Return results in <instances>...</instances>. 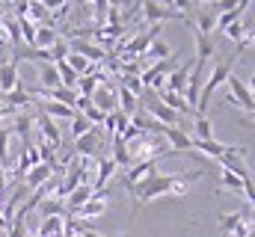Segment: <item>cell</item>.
<instances>
[{"label":"cell","instance_id":"ab89813d","mask_svg":"<svg viewBox=\"0 0 255 237\" xmlns=\"http://www.w3.org/2000/svg\"><path fill=\"white\" fill-rule=\"evenodd\" d=\"M77 237H104V235H98V232H92V229H89L86 223H80V220H77Z\"/></svg>","mask_w":255,"mask_h":237},{"label":"cell","instance_id":"f35d334b","mask_svg":"<svg viewBox=\"0 0 255 237\" xmlns=\"http://www.w3.org/2000/svg\"><path fill=\"white\" fill-rule=\"evenodd\" d=\"M51 57H54V62H60V59L68 57V42H65V39H60V42L51 48Z\"/></svg>","mask_w":255,"mask_h":237},{"label":"cell","instance_id":"5bb4252c","mask_svg":"<svg viewBox=\"0 0 255 237\" xmlns=\"http://www.w3.org/2000/svg\"><path fill=\"white\" fill-rule=\"evenodd\" d=\"M169 71H166V62H154L148 71H139V80H142V86H151V89H157V92H163V86H166V77Z\"/></svg>","mask_w":255,"mask_h":237},{"label":"cell","instance_id":"d4e9b609","mask_svg":"<svg viewBox=\"0 0 255 237\" xmlns=\"http://www.w3.org/2000/svg\"><path fill=\"white\" fill-rule=\"evenodd\" d=\"M30 127H33V116H27V113H15V116H12V127H9V133H18V136L24 139V148H27V145H30V142H27Z\"/></svg>","mask_w":255,"mask_h":237},{"label":"cell","instance_id":"6da1fadb","mask_svg":"<svg viewBox=\"0 0 255 237\" xmlns=\"http://www.w3.org/2000/svg\"><path fill=\"white\" fill-rule=\"evenodd\" d=\"M205 175V169H196V172H178V175H163V172H151L148 178H142L139 184H133L128 193L133 196L136 205H145L157 196H175V199H184L187 190H190L193 181Z\"/></svg>","mask_w":255,"mask_h":237},{"label":"cell","instance_id":"74e56055","mask_svg":"<svg viewBox=\"0 0 255 237\" xmlns=\"http://www.w3.org/2000/svg\"><path fill=\"white\" fill-rule=\"evenodd\" d=\"M9 163V127H0V166Z\"/></svg>","mask_w":255,"mask_h":237},{"label":"cell","instance_id":"f1b7e54d","mask_svg":"<svg viewBox=\"0 0 255 237\" xmlns=\"http://www.w3.org/2000/svg\"><path fill=\"white\" fill-rule=\"evenodd\" d=\"M193 130H196V136L193 139H214V124H211V118L208 116H193Z\"/></svg>","mask_w":255,"mask_h":237},{"label":"cell","instance_id":"83f0119b","mask_svg":"<svg viewBox=\"0 0 255 237\" xmlns=\"http://www.w3.org/2000/svg\"><path fill=\"white\" fill-rule=\"evenodd\" d=\"M42 116H48V118H74V110L65 107V104H57V101H42Z\"/></svg>","mask_w":255,"mask_h":237},{"label":"cell","instance_id":"ee69618b","mask_svg":"<svg viewBox=\"0 0 255 237\" xmlns=\"http://www.w3.org/2000/svg\"><path fill=\"white\" fill-rule=\"evenodd\" d=\"M0 3H3V0H0ZM6 3H18V0H6Z\"/></svg>","mask_w":255,"mask_h":237},{"label":"cell","instance_id":"e575fe53","mask_svg":"<svg viewBox=\"0 0 255 237\" xmlns=\"http://www.w3.org/2000/svg\"><path fill=\"white\" fill-rule=\"evenodd\" d=\"M86 130H92V124H89L86 118L80 116V113H74V118H71V139H77V136H83Z\"/></svg>","mask_w":255,"mask_h":237},{"label":"cell","instance_id":"4316f807","mask_svg":"<svg viewBox=\"0 0 255 237\" xmlns=\"http://www.w3.org/2000/svg\"><path fill=\"white\" fill-rule=\"evenodd\" d=\"M33 104V98H30V92L24 89V83H18L9 95H6V107H12V110H21V107H30Z\"/></svg>","mask_w":255,"mask_h":237},{"label":"cell","instance_id":"ffe728a7","mask_svg":"<svg viewBox=\"0 0 255 237\" xmlns=\"http://www.w3.org/2000/svg\"><path fill=\"white\" fill-rule=\"evenodd\" d=\"M89 199H92V187H89V181H86V184H80L77 190H71V193L63 199V202H65V214L77 211V208H80L83 202H89Z\"/></svg>","mask_w":255,"mask_h":237},{"label":"cell","instance_id":"8fae6325","mask_svg":"<svg viewBox=\"0 0 255 237\" xmlns=\"http://www.w3.org/2000/svg\"><path fill=\"white\" fill-rule=\"evenodd\" d=\"M18 83H21V74H18V59L12 57L9 62H0V95H9Z\"/></svg>","mask_w":255,"mask_h":237},{"label":"cell","instance_id":"4dcf8cb0","mask_svg":"<svg viewBox=\"0 0 255 237\" xmlns=\"http://www.w3.org/2000/svg\"><path fill=\"white\" fill-rule=\"evenodd\" d=\"M250 30H253L250 24H244V21H235V24H229V27L223 30V36H229V39H232V42L238 45V42H241V39H244V36H247Z\"/></svg>","mask_w":255,"mask_h":237},{"label":"cell","instance_id":"484cf974","mask_svg":"<svg viewBox=\"0 0 255 237\" xmlns=\"http://www.w3.org/2000/svg\"><path fill=\"white\" fill-rule=\"evenodd\" d=\"M39 80H42V89H57L60 86L57 65L54 62H39Z\"/></svg>","mask_w":255,"mask_h":237},{"label":"cell","instance_id":"f546056e","mask_svg":"<svg viewBox=\"0 0 255 237\" xmlns=\"http://www.w3.org/2000/svg\"><path fill=\"white\" fill-rule=\"evenodd\" d=\"M54 65H57V74H60V86H63V89H74V86H77V74L68 68V62L60 59V62H54Z\"/></svg>","mask_w":255,"mask_h":237},{"label":"cell","instance_id":"3957f363","mask_svg":"<svg viewBox=\"0 0 255 237\" xmlns=\"http://www.w3.org/2000/svg\"><path fill=\"white\" fill-rule=\"evenodd\" d=\"M226 86H229V104H235V107H241L247 116H253V110H255L253 86H250L244 77H238L235 71L226 77Z\"/></svg>","mask_w":255,"mask_h":237},{"label":"cell","instance_id":"30bf717a","mask_svg":"<svg viewBox=\"0 0 255 237\" xmlns=\"http://www.w3.org/2000/svg\"><path fill=\"white\" fill-rule=\"evenodd\" d=\"M193 39H196V65H208L211 59H217V42L214 36H202L193 30Z\"/></svg>","mask_w":255,"mask_h":237},{"label":"cell","instance_id":"9c48e42d","mask_svg":"<svg viewBox=\"0 0 255 237\" xmlns=\"http://www.w3.org/2000/svg\"><path fill=\"white\" fill-rule=\"evenodd\" d=\"M89 98H92V104H95L98 110H104V113L119 110V107H116V83H101Z\"/></svg>","mask_w":255,"mask_h":237},{"label":"cell","instance_id":"b9f144b4","mask_svg":"<svg viewBox=\"0 0 255 237\" xmlns=\"http://www.w3.org/2000/svg\"><path fill=\"white\" fill-rule=\"evenodd\" d=\"M250 3H253V0H235V15H238V18H244V12L250 9Z\"/></svg>","mask_w":255,"mask_h":237},{"label":"cell","instance_id":"44dd1931","mask_svg":"<svg viewBox=\"0 0 255 237\" xmlns=\"http://www.w3.org/2000/svg\"><path fill=\"white\" fill-rule=\"evenodd\" d=\"M128 127H130V118H128L125 113H119V110L107 113V118H104V130H107V133H113V136H122Z\"/></svg>","mask_w":255,"mask_h":237},{"label":"cell","instance_id":"4fadbf2b","mask_svg":"<svg viewBox=\"0 0 255 237\" xmlns=\"http://www.w3.org/2000/svg\"><path fill=\"white\" fill-rule=\"evenodd\" d=\"M68 51H74V54H80L83 59H95V62H101V59H107V51L104 48H98V45H92V42H86V39H68Z\"/></svg>","mask_w":255,"mask_h":237},{"label":"cell","instance_id":"836d02e7","mask_svg":"<svg viewBox=\"0 0 255 237\" xmlns=\"http://www.w3.org/2000/svg\"><path fill=\"white\" fill-rule=\"evenodd\" d=\"M220 184H223V190H232V193H244V181L238 175H232V172H220Z\"/></svg>","mask_w":255,"mask_h":237},{"label":"cell","instance_id":"8d00e7d4","mask_svg":"<svg viewBox=\"0 0 255 237\" xmlns=\"http://www.w3.org/2000/svg\"><path fill=\"white\" fill-rule=\"evenodd\" d=\"M39 3H42L48 12H54L57 18H65V12H68V3H65V0H39Z\"/></svg>","mask_w":255,"mask_h":237},{"label":"cell","instance_id":"277c9868","mask_svg":"<svg viewBox=\"0 0 255 237\" xmlns=\"http://www.w3.org/2000/svg\"><path fill=\"white\" fill-rule=\"evenodd\" d=\"M136 6H142V18L148 21V27L163 24V21H184V24H190L181 12H175L172 6H166L160 0H136Z\"/></svg>","mask_w":255,"mask_h":237},{"label":"cell","instance_id":"1f68e13d","mask_svg":"<svg viewBox=\"0 0 255 237\" xmlns=\"http://www.w3.org/2000/svg\"><path fill=\"white\" fill-rule=\"evenodd\" d=\"M119 86H125L128 92L136 95V98H142V89H145L142 80H139V74H122V83H119Z\"/></svg>","mask_w":255,"mask_h":237},{"label":"cell","instance_id":"9a60e30c","mask_svg":"<svg viewBox=\"0 0 255 237\" xmlns=\"http://www.w3.org/2000/svg\"><path fill=\"white\" fill-rule=\"evenodd\" d=\"M166 77H169V80H166V86H163V89L184 95V89H187V80H190V62H184V65H178V68H172Z\"/></svg>","mask_w":255,"mask_h":237},{"label":"cell","instance_id":"ac0fdd59","mask_svg":"<svg viewBox=\"0 0 255 237\" xmlns=\"http://www.w3.org/2000/svg\"><path fill=\"white\" fill-rule=\"evenodd\" d=\"M160 101H163L172 113H178V116H196V113H193V107L184 101V95H178V92L163 89V92H160Z\"/></svg>","mask_w":255,"mask_h":237},{"label":"cell","instance_id":"52a82bcc","mask_svg":"<svg viewBox=\"0 0 255 237\" xmlns=\"http://www.w3.org/2000/svg\"><path fill=\"white\" fill-rule=\"evenodd\" d=\"M145 110L151 113L154 121H160V124H169V127H181V116L178 113H172L163 101H157V98H148L145 101Z\"/></svg>","mask_w":255,"mask_h":237},{"label":"cell","instance_id":"d590c367","mask_svg":"<svg viewBox=\"0 0 255 237\" xmlns=\"http://www.w3.org/2000/svg\"><path fill=\"white\" fill-rule=\"evenodd\" d=\"M80 116L86 118L89 124H104V118H107V113H104V110H98L95 104H89V107H86V110H83Z\"/></svg>","mask_w":255,"mask_h":237},{"label":"cell","instance_id":"2e32d148","mask_svg":"<svg viewBox=\"0 0 255 237\" xmlns=\"http://www.w3.org/2000/svg\"><path fill=\"white\" fill-rule=\"evenodd\" d=\"M51 175H54V169H51L48 163H36V166H30V172L24 175V190H39Z\"/></svg>","mask_w":255,"mask_h":237},{"label":"cell","instance_id":"cb8c5ba5","mask_svg":"<svg viewBox=\"0 0 255 237\" xmlns=\"http://www.w3.org/2000/svg\"><path fill=\"white\" fill-rule=\"evenodd\" d=\"M36 208H39L42 220H48V217H65V202H63V199H54V196L42 199V202H39Z\"/></svg>","mask_w":255,"mask_h":237},{"label":"cell","instance_id":"7c38bea8","mask_svg":"<svg viewBox=\"0 0 255 237\" xmlns=\"http://www.w3.org/2000/svg\"><path fill=\"white\" fill-rule=\"evenodd\" d=\"M160 136H163V142L169 145V151H175V154H178V151H190V133H184L181 127H169V124H166V127L160 130Z\"/></svg>","mask_w":255,"mask_h":237},{"label":"cell","instance_id":"60d3db41","mask_svg":"<svg viewBox=\"0 0 255 237\" xmlns=\"http://www.w3.org/2000/svg\"><path fill=\"white\" fill-rule=\"evenodd\" d=\"M92 3H95V21H104V12H107L110 3L107 0H92Z\"/></svg>","mask_w":255,"mask_h":237},{"label":"cell","instance_id":"7a4b0ae2","mask_svg":"<svg viewBox=\"0 0 255 237\" xmlns=\"http://www.w3.org/2000/svg\"><path fill=\"white\" fill-rule=\"evenodd\" d=\"M238 59L241 54L235 51L232 57L226 59H214V65H211V74L205 77V83H202V92H199V101H196V116H208V107H211V98H214V92L226 83V77L235 71V65H238Z\"/></svg>","mask_w":255,"mask_h":237},{"label":"cell","instance_id":"7bdbcfd3","mask_svg":"<svg viewBox=\"0 0 255 237\" xmlns=\"http://www.w3.org/2000/svg\"><path fill=\"white\" fill-rule=\"evenodd\" d=\"M3 190H6V169L0 166V196H3Z\"/></svg>","mask_w":255,"mask_h":237},{"label":"cell","instance_id":"8992f818","mask_svg":"<svg viewBox=\"0 0 255 237\" xmlns=\"http://www.w3.org/2000/svg\"><path fill=\"white\" fill-rule=\"evenodd\" d=\"M33 124H39V133H42V142H48L54 151L63 145V130H60V124L54 121V118H48V116H39L33 118Z\"/></svg>","mask_w":255,"mask_h":237},{"label":"cell","instance_id":"d6a6232c","mask_svg":"<svg viewBox=\"0 0 255 237\" xmlns=\"http://www.w3.org/2000/svg\"><path fill=\"white\" fill-rule=\"evenodd\" d=\"M45 18H48V9H45L39 0H30V6H27V21L39 27V21H45Z\"/></svg>","mask_w":255,"mask_h":237},{"label":"cell","instance_id":"e0dca14e","mask_svg":"<svg viewBox=\"0 0 255 237\" xmlns=\"http://www.w3.org/2000/svg\"><path fill=\"white\" fill-rule=\"evenodd\" d=\"M57 42H60V33H57L51 24H48V27H45V24H39V27H36V36H33V48H39V51H51Z\"/></svg>","mask_w":255,"mask_h":237},{"label":"cell","instance_id":"603a6c76","mask_svg":"<svg viewBox=\"0 0 255 237\" xmlns=\"http://www.w3.org/2000/svg\"><path fill=\"white\" fill-rule=\"evenodd\" d=\"M190 148H196V151H202V154H208V157L217 160L220 154H226L229 145H226V142H217V139H205V142H202V139H193L190 136Z\"/></svg>","mask_w":255,"mask_h":237},{"label":"cell","instance_id":"7402d4cb","mask_svg":"<svg viewBox=\"0 0 255 237\" xmlns=\"http://www.w3.org/2000/svg\"><path fill=\"white\" fill-rule=\"evenodd\" d=\"M142 57H151V59H157V62H166V59L175 57V48H172L169 42H163V39H154V42L145 48Z\"/></svg>","mask_w":255,"mask_h":237},{"label":"cell","instance_id":"d6986e66","mask_svg":"<svg viewBox=\"0 0 255 237\" xmlns=\"http://www.w3.org/2000/svg\"><path fill=\"white\" fill-rule=\"evenodd\" d=\"M113 172H116V163H113L110 157H101V160H98V175H95V181L89 184V187H92V193L107 190V181L113 178Z\"/></svg>","mask_w":255,"mask_h":237},{"label":"cell","instance_id":"5b68a950","mask_svg":"<svg viewBox=\"0 0 255 237\" xmlns=\"http://www.w3.org/2000/svg\"><path fill=\"white\" fill-rule=\"evenodd\" d=\"M107 208H110V193L107 190H98V193H92V199L89 202H83L77 211H71V214H65L68 220H98V217H104L107 214Z\"/></svg>","mask_w":255,"mask_h":237},{"label":"cell","instance_id":"ba28073f","mask_svg":"<svg viewBox=\"0 0 255 237\" xmlns=\"http://www.w3.org/2000/svg\"><path fill=\"white\" fill-rule=\"evenodd\" d=\"M98 148H101V136H98V130H95V127L74 139V154H80V157H86V160H95Z\"/></svg>","mask_w":255,"mask_h":237}]
</instances>
